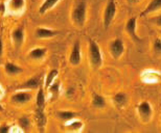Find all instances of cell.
I'll list each match as a JSON object with an SVG mask.
<instances>
[{
  "instance_id": "obj_31",
  "label": "cell",
  "mask_w": 161,
  "mask_h": 133,
  "mask_svg": "<svg viewBox=\"0 0 161 133\" xmlns=\"http://www.w3.org/2000/svg\"><path fill=\"white\" fill-rule=\"evenodd\" d=\"M128 1L130 2V3H136V2L139 1V0H128Z\"/></svg>"
},
{
  "instance_id": "obj_3",
  "label": "cell",
  "mask_w": 161,
  "mask_h": 133,
  "mask_svg": "<svg viewBox=\"0 0 161 133\" xmlns=\"http://www.w3.org/2000/svg\"><path fill=\"white\" fill-rule=\"evenodd\" d=\"M116 11H117L116 2L114 0H109L105 7L104 15H103V24H104L105 28H108L110 26V24L114 20L115 16H116Z\"/></svg>"
},
{
  "instance_id": "obj_14",
  "label": "cell",
  "mask_w": 161,
  "mask_h": 133,
  "mask_svg": "<svg viewBox=\"0 0 161 133\" xmlns=\"http://www.w3.org/2000/svg\"><path fill=\"white\" fill-rule=\"evenodd\" d=\"M112 100L117 108H122L128 102V95L125 91H118L113 96Z\"/></svg>"
},
{
  "instance_id": "obj_27",
  "label": "cell",
  "mask_w": 161,
  "mask_h": 133,
  "mask_svg": "<svg viewBox=\"0 0 161 133\" xmlns=\"http://www.w3.org/2000/svg\"><path fill=\"white\" fill-rule=\"evenodd\" d=\"M11 131V126L8 124L0 125V133H8Z\"/></svg>"
},
{
  "instance_id": "obj_21",
  "label": "cell",
  "mask_w": 161,
  "mask_h": 133,
  "mask_svg": "<svg viewBox=\"0 0 161 133\" xmlns=\"http://www.w3.org/2000/svg\"><path fill=\"white\" fill-rule=\"evenodd\" d=\"M26 2L25 0H9L8 8L12 12H22L25 8Z\"/></svg>"
},
{
  "instance_id": "obj_19",
  "label": "cell",
  "mask_w": 161,
  "mask_h": 133,
  "mask_svg": "<svg viewBox=\"0 0 161 133\" xmlns=\"http://www.w3.org/2000/svg\"><path fill=\"white\" fill-rule=\"evenodd\" d=\"M57 116L60 120L68 123L69 121H71V120L75 119L78 113L75 111H72V110H60V111L57 112Z\"/></svg>"
},
{
  "instance_id": "obj_18",
  "label": "cell",
  "mask_w": 161,
  "mask_h": 133,
  "mask_svg": "<svg viewBox=\"0 0 161 133\" xmlns=\"http://www.w3.org/2000/svg\"><path fill=\"white\" fill-rule=\"evenodd\" d=\"M60 0H44L42 2V4L40 5L39 9H38V12L40 15H44L46 14L47 12H49L53 6H56L58 3H59Z\"/></svg>"
},
{
  "instance_id": "obj_6",
  "label": "cell",
  "mask_w": 161,
  "mask_h": 133,
  "mask_svg": "<svg viewBox=\"0 0 161 133\" xmlns=\"http://www.w3.org/2000/svg\"><path fill=\"white\" fill-rule=\"evenodd\" d=\"M31 100V91L27 90H21L17 93L13 94L11 97L12 103L17 104V105H24L28 103Z\"/></svg>"
},
{
  "instance_id": "obj_23",
  "label": "cell",
  "mask_w": 161,
  "mask_h": 133,
  "mask_svg": "<svg viewBox=\"0 0 161 133\" xmlns=\"http://www.w3.org/2000/svg\"><path fill=\"white\" fill-rule=\"evenodd\" d=\"M58 75H59V71H58L57 69L50 70L49 73H48L47 76H46V78H45V81H44V90H47V88L49 87V85L53 83V82L58 78Z\"/></svg>"
},
{
  "instance_id": "obj_29",
  "label": "cell",
  "mask_w": 161,
  "mask_h": 133,
  "mask_svg": "<svg viewBox=\"0 0 161 133\" xmlns=\"http://www.w3.org/2000/svg\"><path fill=\"white\" fill-rule=\"evenodd\" d=\"M3 49H4V47H3V41L1 39V37H0V58H1V56L3 54Z\"/></svg>"
},
{
  "instance_id": "obj_15",
  "label": "cell",
  "mask_w": 161,
  "mask_h": 133,
  "mask_svg": "<svg viewBox=\"0 0 161 133\" xmlns=\"http://www.w3.org/2000/svg\"><path fill=\"white\" fill-rule=\"evenodd\" d=\"M4 71L9 76H17L23 72V69L20 66L14 64V62H6L4 65Z\"/></svg>"
},
{
  "instance_id": "obj_8",
  "label": "cell",
  "mask_w": 161,
  "mask_h": 133,
  "mask_svg": "<svg viewBox=\"0 0 161 133\" xmlns=\"http://www.w3.org/2000/svg\"><path fill=\"white\" fill-rule=\"evenodd\" d=\"M82 62V52H80V44L79 41H75V45L69 54V64L71 66H79Z\"/></svg>"
},
{
  "instance_id": "obj_16",
  "label": "cell",
  "mask_w": 161,
  "mask_h": 133,
  "mask_svg": "<svg viewBox=\"0 0 161 133\" xmlns=\"http://www.w3.org/2000/svg\"><path fill=\"white\" fill-rule=\"evenodd\" d=\"M44 88L43 87H39V91L37 93L36 96V108L37 109H45V105H46V97H45V93H44Z\"/></svg>"
},
{
  "instance_id": "obj_17",
  "label": "cell",
  "mask_w": 161,
  "mask_h": 133,
  "mask_svg": "<svg viewBox=\"0 0 161 133\" xmlns=\"http://www.w3.org/2000/svg\"><path fill=\"white\" fill-rule=\"evenodd\" d=\"M161 8V0H151L149 4L147 5V7L143 9L141 16H147L149 14H152L154 12L159 11Z\"/></svg>"
},
{
  "instance_id": "obj_32",
  "label": "cell",
  "mask_w": 161,
  "mask_h": 133,
  "mask_svg": "<svg viewBox=\"0 0 161 133\" xmlns=\"http://www.w3.org/2000/svg\"><path fill=\"white\" fill-rule=\"evenodd\" d=\"M1 111H3V106L0 104V112H1Z\"/></svg>"
},
{
  "instance_id": "obj_1",
  "label": "cell",
  "mask_w": 161,
  "mask_h": 133,
  "mask_svg": "<svg viewBox=\"0 0 161 133\" xmlns=\"http://www.w3.org/2000/svg\"><path fill=\"white\" fill-rule=\"evenodd\" d=\"M88 56L91 66L94 70H97L103 66V55L101 47L93 40L88 41Z\"/></svg>"
},
{
  "instance_id": "obj_9",
  "label": "cell",
  "mask_w": 161,
  "mask_h": 133,
  "mask_svg": "<svg viewBox=\"0 0 161 133\" xmlns=\"http://www.w3.org/2000/svg\"><path fill=\"white\" fill-rule=\"evenodd\" d=\"M136 29H137V18L131 17L130 19H128L127 23H125V32L134 41H140V37L136 33Z\"/></svg>"
},
{
  "instance_id": "obj_20",
  "label": "cell",
  "mask_w": 161,
  "mask_h": 133,
  "mask_svg": "<svg viewBox=\"0 0 161 133\" xmlns=\"http://www.w3.org/2000/svg\"><path fill=\"white\" fill-rule=\"evenodd\" d=\"M35 119H36L38 127L44 128L45 126H46V124H47V118H46V115H45L44 110L36 108V111H35Z\"/></svg>"
},
{
  "instance_id": "obj_30",
  "label": "cell",
  "mask_w": 161,
  "mask_h": 133,
  "mask_svg": "<svg viewBox=\"0 0 161 133\" xmlns=\"http://www.w3.org/2000/svg\"><path fill=\"white\" fill-rule=\"evenodd\" d=\"M154 22L156 23V25H158L159 27H161V15H159L158 17H156V19L154 20Z\"/></svg>"
},
{
  "instance_id": "obj_22",
  "label": "cell",
  "mask_w": 161,
  "mask_h": 133,
  "mask_svg": "<svg viewBox=\"0 0 161 133\" xmlns=\"http://www.w3.org/2000/svg\"><path fill=\"white\" fill-rule=\"evenodd\" d=\"M47 91H48V93H49V95L51 96L53 99L57 98L58 96H59L60 91H61V82L58 80V79H56V80L49 85V87L47 88Z\"/></svg>"
},
{
  "instance_id": "obj_13",
  "label": "cell",
  "mask_w": 161,
  "mask_h": 133,
  "mask_svg": "<svg viewBox=\"0 0 161 133\" xmlns=\"http://www.w3.org/2000/svg\"><path fill=\"white\" fill-rule=\"evenodd\" d=\"M91 102H92V106L96 109H104L105 107L107 106L106 99L102 96V95H99L97 93L92 94Z\"/></svg>"
},
{
  "instance_id": "obj_11",
  "label": "cell",
  "mask_w": 161,
  "mask_h": 133,
  "mask_svg": "<svg viewBox=\"0 0 161 133\" xmlns=\"http://www.w3.org/2000/svg\"><path fill=\"white\" fill-rule=\"evenodd\" d=\"M40 87V78L39 76L35 75L31 78H30L28 80H26L23 84L20 85L18 88L19 90H27V91H31V90H37V88Z\"/></svg>"
},
{
  "instance_id": "obj_4",
  "label": "cell",
  "mask_w": 161,
  "mask_h": 133,
  "mask_svg": "<svg viewBox=\"0 0 161 133\" xmlns=\"http://www.w3.org/2000/svg\"><path fill=\"white\" fill-rule=\"evenodd\" d=\"M137 113L140 120L144 123H147L151 121L153 116V108L150 102L147 101H142L137 105Z\"/></svg>"
},
{
  "instance_id": "obj_24",
  "label": "cell",
  "mask_w": 161,
  "mask_h": 133,
  "mask_svg": "<svg viewBox=\"0 0 161 133\" xmlns=\"http://www.w3.org/2000/svg\"><path fill=\"white\" fill-rule=\"evenodd\" d=\"M83 126H84V124H83L82 121H79V120L73 119V120H71V121H69L68 128H69V131L78 132L80 130H82Z\"/></svg>"
},
{
  "instance_id": "obj_25",
  "label": "cell",
  "mask_w": 161,
  "mask_h": 133,
  "mask_svg": "<svg viewBox=\"0 0 161 133\" xmlns=\"http://www.w3.org/2000/svg\"><path fill=\"white\" fill-rule=\"evenodd\" d=\"M18 124L22 128V130H27V128L30 127V119L27 116H21L18 120Z\"/></svg>"
},
{
  "instance_id": "obj_5",
  "label": "cell",
  "mask_w": 161,
  "mask_h": 133,
  "mask_svg": "<svg viewBox=\"0 0 161 133\" xmlns=\"http://www.w3.org/2000/svg\"><path fill=\"white\" fill-rule=\"evenodd\" d=\"M109 51H110L111 56L114 59H118L121 57V55L125 52V44L124 41L120 39H114L110 42L109 45Z\"/></svg>"
},
{
  "instance_id": "obj_10",
  "label": "cell",
  "mask_w": 161,
  "mask_h": 133,
  "mask_svg": "<svg viewBox=\"0 0 161 133\" xmlns=\"http://www.w3.org/2000/svg\"><path fill=\"white\" fill-rule=\"evenodd\" d=\"M57 33H58L57 30L50 29V28H46V27H38L35 30V37L39 40L51 39V37H56Z\"/></svg>"
},
{
  "instance_id": "obj_28",
  "label": "cell",
  "mask_w": 161,
  "mask_h": 133,
  "mask_svg": "<svg viewBox=\"0 0 161 133\" xmlns=\"http://www.w3.org/2000/svg\"><path fill=\"white\" fill-rule=\"evenodd\" d=\"M3 14H5V4L4 2H1L0 3V15Z\"/></svg>"
},
{
  "instance_id": "obj_7",
  "label": "cell",
  "mask_w": 161,
  "mask_h": 133,
  "mask_svg": "<svg viewBox=\"0 0 161 133\" xmlns=\"http://www.w3.org/2000/svg\"><path fill=\"white\" fill-rule=\"evenodd\" d=\"M11 37H12V42L16 48H21V47L23 46L24 40H25V29H24L23 25H20V26L16 27L15 29L12 31Z\"/></svg>"
},
{
  "instance_id": "obj_12",
  "label": "cell",
  "mask_w": 161,
  "mask_h": 133,
  "mask_svg": "<svg viewBox=\"0 0 161 133\" xmlns=\"http://www.w3.org/2000/svg\"><path fill=\"white\" fill-rule=\"evenodd\" d=\"M47 54V49L44 48V47H36V48H33L30 50L27 56L33 61H41L43 59Z\"/></svg>"
},
{
  "instance_id": "obj_26",
  "label": "cell",
  "mask_w": 161,
  "mask_h": 133,
  "mask_svg": "<svg viewBox=\"0 0 161 133\" xmlns=\"http://www.w3.org/2000/svg\"><path fill=\"white\" fill-rule=\"evenodd\" d=\"M153 51L156 54H161V37H157L153 43Z\"/></svg>"
},
{
  "instance_id": "obj_2",
  "label": "cell",
  "mask_w": 161,
  "mask_h": 133,
  "mask_svg": "<svg viewBox=\"0 0 161 133\" xmlns=\"http://www.w3.org/2000/svg\"><path fill=\"white\" fill-rule=\"evenodd\" d=\"M71 19L78 27H83L87 20V3L86 1L78 2L71 12Z\"/></svg>"
}]
</instances>
